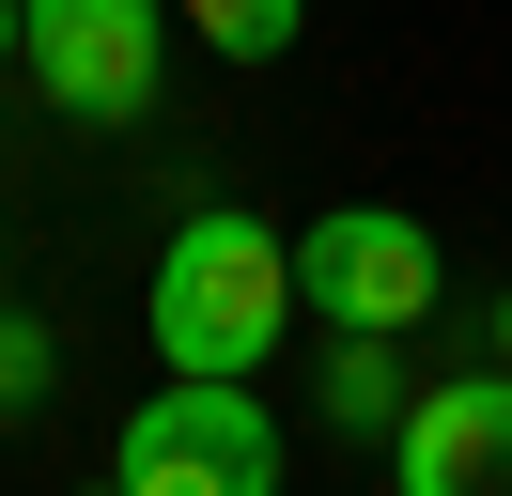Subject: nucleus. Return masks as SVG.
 Returning <instances> with one entry per match:
<instances>
[{"label": "nucleus", "instance_id": "obj_8", "mask_svg": "<svg viewBox=\"0 0 512 496\" xmlns=\"http://www.w3.org/2000/svg\"><path fill=\"white\" fill-rule=\"evenodd\" d=\"M47 372H63V357H47V326H16V310H0V419H32Z\"/></svg>", "mask_w": 512, "mask_h": 496}, {"label": "nucleus", "instance_id": "obj_9", "mask_svg": "<svg viewBox=\"0 0 512 496\" xmlns=\"http://www.w3.org/2000/svg\"><path fill=\"white\" fill-rule=\"evenodd\" d=\"M497 372H512V295H497Z\"/></svg>", "mask_w": 512, "mask_h": 496}, {"label": "nucleus", "instance_id": "obj_3", "mask_svg": "<svg viewBox=\"0 0 512 496\" xmlns=\"http://www.w3.org/2000/svg\"><path fill=\"white\" fill-rule=\"evenodd\" d=\"M16 62L63 124H156V78H171V16L156 0H16Z\"/></svg>", "mask_w": 512, "mask_h": 496}, {"label": "nucleus", "instance_id": "obj_5", "mask_svg": "<svg viewBox=\"0 0 512 496\" xmlns=\"http://www.w3.org/2000/svg\"><path fill=\"white\" fill-rule=\"evenodd\" d=\"M404 496H512V372H450L404 403Z\"/></svg>", "mask_w": 512, "mask_h": 496}, {"label": "nucleus", "instance_id": "obj_4", "mask_svg": "<svg viewBox=\"0 0 512 496\" xmlns=\"http://www.w3.org/2000/svg\"><path fill=\"white\" fill-rule=\"evenodd\" d=\"M295 310H311V326L404 341L419 310H435V233H419V217H388V202H326L311 233H295Z\"/></svg>", "mask_w": 512, "mask_h": 496}, {"label": "nucleus", "instance_id": "obj_1", "mask_svg": "<svg viewBox=\"0 0 512 496\" xmlns=\"http://www.w3.org/2000/svg\"><path fill=\"white\" fill-rule=\"evenodd\" d=\"M280 326H295V233H264L233 202H187L156 248V357L171 372H264Z\"/></svg>", "mask_w": 512, "mask_h": 496}, {"label": "nucleus", "instance_id": "obj_6", "mask_svg": "<svg viewBox=\"0 0 512 496\" xmlns=\"http://www.w3.org/2000/svg\"><path fill=\"white\" fill-rule=\"evenodd\" d=\"M326 419H342V434H404V341L326 326Z\"/></svg>", "mask_w": 512, "mask_h": 496}, {"label": "nucleus", "instance_id": "obj_7", "mask_svg": "<svg viewBox=\"0 0 512 496\" xmlns=\"http://www.w3.org/2000/svg\"><path fill=\"white\" fill-rule=\"evenodd\" d=\"M171 16H187L218 62H280L295 31H311V0H171Z\"/></svg>", "mask_w": 512, "mask_h": 496}, {"label": "nucleus", "instance_id": "obj_11", "mask_svg": "<svg viewBox=\"0 0 512 496\" xmlns=\"http://www.w3.org/2000/svg\"><path fill=\"white\" fill-rule=\"evenodd\" d=\"M78 496H125V481H78Z\"/></svg>", "mask_w": 512, "mask_h": 496}, {"label": "nucleus", "instance_id": "obj_2", "mask_svg": "<svg viewBox=\"0 0 512 496\" xmlns=\"http://www.w3.org/2000/svg\"><path fill=\"white\" fill-rule=\"evenodd\" d=\"M109 481L125 496H280V419H264L249 372H171V388L125 419Z\"/></svg>", "mask_w": 512, "mask_h": 496}, {"label": "nucleus", "instance_id": "obj_10", "mask_svg": "<svg viewBox=\"0 0 512 496\" xmlns=\"http://www.w3.org/2000/svg\"><path fill=\"white\" fill-rule=\"evenodd\" d=\"M0 62H16V0H0Z\"/></svg>", "mask_w": 512, "mask_h": 496}]
</instances>
